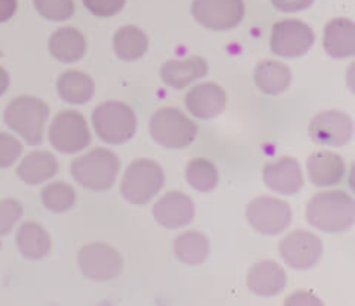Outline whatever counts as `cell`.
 I'll return each mask as SVG.
<instances>
[{
	"instance_id": "4316f807",
	"label": "cell",
	"mask_w": 355,
	"mask_h": 306,
	"mask_svg": "<svg viewBox=\"0 0 355 306\" xmlns=\"http://www.w3.org/2000/svg\"><path fill=\"white\" fill-rule=\"evenodd\" d=\"M173 255L187 267H198L210 255V242L207 235L198 231L184 232L173 239Z\"/></svg>"
},
{
	"instance_id": "2e32d148",
	"label": "cell",
	"mask_w": 355,
	"mask_h": 306,
	"mask_svg": "<svg viewBox=\"0 0 355 306\" xmlns=\"http://www.w3.org/2000/svg\"><path fill=\"white\" fill-rule=\"evenodd\" d=\"M187 111L200 120H211L218 116L227 106V93L214 82L200 83L186 93L184 99Z\"/></svg>"
},
{
	"instance_id": "484cf974",
	"label": "cell",
	"mask_w": 355,
	"mask_h": 306,
	"mask_svg": "<svg viewBox=\"0 0 355 306\" xmlns=\"http://www.w3.org/2000/svg\"><path fill=\"white\" fill-rule=\"evenodd\" d=\"M149 38L135 24H125L113 37V51L121 61H137L148 52Z\"/></svg>"
},
{
	"instance_id": "8fae6325",
	"label": "cell",
	"mask_w": 355,
	"mask_h": 306,
	"mask_svg": "<svg viewBox=\"0 0 355 306\" xmlns=\"http://www.w3.org/2000/svg\"><path fill=\"white\" fill-rule=\"evenodd\" d=\"M291 206L283 199L260 196L250 201L246 208V220L255 232L262 235H277L291 224Z\"/></svg>"
},
{
	"instance_id": "d6986e66",
	"label": "cell",
	"mask_w": 355,
	"mask_h": 306,
	"mask_svg": "<svg viewBox=\"0 0 355 306\" xmlns=\"http://www.w3.org/2000/svg\"><path fill=\"white\" fill-rule=\"evenodd\" d=\"M322 47L333 59H349L355 54V24L349 17H335L324 26Z\"/></svg>"
},
{
	"instance_id": "e0dca14e",
	"label": "cell",
	"mask_w": 355,
	"mask_h": 306,
	"mask_svg": "<svg viewBox=\"0 0 355 306\" xmlns=\"http://www.w3.org/2000/svg\"><path fill=\"white\" fill-rule=\"evenodd\" d=\"M246 286L257 296H277L286 287V272L272 260H263L248 270Z\"/></svg>"
},
{
	"instance_id": "5b68a950",
	"label": "cell",
	"mask_w": 355,
	"mask_h": 306,
	"mask_svg": "<svg viewBox=\"0 0 355 306\" xmlns=\"http://www.w3.org/2000/svg\"><path fill=\"white\" fill-rule=\"evenodd\" d=\"M165 182L163 168L153 159H134L127 166L120 183V192L128 203L148 204L162 190Z\"/></svg>"
},
{
	"instance_id": "603a6c76",
	"label": "cell",
	"mask_w": 355,
	"mask_h": 306,
	"mask_svg": "<svg viewBox=\"0 0 355 306\" xmlns=\"http://www.w3.org/2000/svg\"><path fill=\"white\" fill-rule=\"evenodd\" d=\"M253 82L257 89L266 96H279L290 89L291 71L286 64L279 61H262L255 68Z\"/></svg>"
},
{
	"instance_id": "d4e9b609",
	"label": "cell",
	"mask_w": 355,
	"mask_h": 306,
	"mask_svg": "<svg viewBox=\"0 0 355 306\" xmlns=\"http://www.w3.org/2000/svg\"><path fill=\"white\" fill-rule=\"evenodd\" d=\"M16 244L21 255L28 260H42L51 253V235L42 225L24 222L16 232Z\"/></svg>"
},
{
	"instance_id": "f1b7e54d",
	"label": "cell",
	"mask_w": 355,
	"mask_h": 306,
	"mask_svg": "<svg viewBox=\"0 0 355 306\" xmlns=\"http://www.w3.org/2000/svg\"><path fill=\"white\" fill-rule=\"evenodd\" d=\"M42 204L52 213H66L76 203V192L64 182H52L44 187L40 194Z\"/></svg>"
},
{
	"instance_id": "8d00e7d4",
	"label": "cell",
	"mask_w": 355,
	"mask_h": 306,
	"mask_svg": "<svg viewBox=\"0 0 355 306\" xmlns=\"http://www.w3.org/2000/svg\"><path fill=\"white\" fill-rule=\"evenodd\" d=\"M9 85H10L9 73H7V69H3L2 66H0V97L9 90Z\"/></svg>"
},
{
	"instance_id": "52a82bcc",
	"label": "cell",
	"mask_w": 355,
	"mask_h": 306,
	"mask_svg": "<svg viewBox=\"0 0 355 306\" xmlns=\"http://www.w3.org/2000/svg\"><path fill=\"white\" fill-rule=\"evenodd\" d=\"M49 141L55 151L62 154H76L89 147L90 130L87 120L78 111H61L52 120L49 128Z\"/></svg>"
},
{
	"instance_id": "f546056e",
	"label": "cell",
	"mask_w": 355,
	"mask_h": 306,
	"mask_svg": "<svg viewBox=\"0 0 355 306\" xmlns=\"http://www.w3.org/2000/svg\"><path fill=\"white\" fill-rule=\"evenodd\" d=\"M33 7L42 17L54 23H62L75 14L73 0H33Z\"/></svg>"
},
{
	"instance_id": "44dd1931",
	"label": "cell",
	"mask_w": 355,
	"mask_h": 306,
	"mask_svg": "<svg viewBox=\"0 0 355 306\" xmlns=\"http://www.w3.org/2000/svg\"><path fill=\"white\" fill-rule=\"evenodd\" d=\"M49 52L61 62L80 61L87 52L85 37L73 26L59 28L49 38Z\"/></svg>"
},
{
	"instance_id": "83f0119b",
	"label": "cell",
	"mask_w": 355,
	"mask_h": 306,
	"mask_svg": "<svg viewBox=\"0 0 355 306\" xmlns=\"http://www.w3.org/2000/svg\"><path fill=\"white\" fill-rule=\"evenodd\" d=\"M186 180L198 192H210L218 183V170L210 159L194 158L186 165Z\"/></svg>"
},
{
	"instance_id": "d590c367",
	"label": "cell",
	"mask_w": 355,
	"mask_h": 306,
	"mask_svg": "<svg viewBox=\"0 0 355 306\" xmlns=\"http://www.w3.org/2000/svg\"><path fill=\"white\" fill-rule=\"evenodd\" d=\"M17 0H0V23H6L16 14Z\"/></svg>"
},
{
	"instance_id": "cb8c5ba5",
	"label": "cell",
	"mask_w": 355,
	"mask_h": 306,
	"mask_svg": "<svg viewBox=\"0 0 355 306\" xmlns=\"http://www.w3.org/2000/svg\"><path fill=\"white\" fill-rule=\"evenodd\" d=\"M16 173L24 183L37 186L45 180H51L58 173V159L54 158L52 152L47 151L30 152L21 159Z\"/></svg>"
},
{
	"instance_id": "ba28073f",
	"label": "cell",
	"mask_w": 355,
	"mask_h": 306,
	"mask_svg": "<svg viewBox=\"0 0 355 306\" xmlns=\"http://www.w3.org/2000/svg\"><path fill=\"white\" fill-rule=\"evenodd\" d=\"M245 0H193L191 14L210 31H231L245 19Z\"/></svg>"
},
{
	"instance_id": "30bf717a",
	"label": "cell",
	"mask_w": 355,
	"mask_h": 306,
	"mask_svg": "<svg viewBox=\"0 0 355 306\" xmlns=\"http://www.w3.org/2000/svg\"><path fill=\"white\" fill-rule=\"evenodd\" d=\"M78 269L87 279L106 282L116 279L123 270V258L113 246L106 242H90L76 256Z\"/></svg>"
},
{
	"instance_id": "e575fe53",
	"label": "cell",
	"mask_w": 355,
	"mask_h": 306,
	"mask_svg": "<svg viewBox=\"0 0 355 306\" xmlns=\"http://www.w3.org/2000/svg\"><path fill=\"white\" fill-rule=\"evenodd\" d=\"M288 305H321V301L311 294L309 291H300V293L291 294L290 298L286 300Z\"/></svg>"
},
{
	"instance_id": "5bb4252c",
	"label": "cell",
	"mask_w": 355,
	"mask_h": 306,
	"mask_svg": "<svg viewBox=\"0 0 355 306\" xmlns=\"http://www.w3.org/2000/svg\"><path fill=\"white\" fill-rule=\"evenodd\" d=\"M153 217L162 227L177 231L189 225L194 218V203L182 190H170L153 206Z\"/></svg>"
},
{
	"instance_id": "4fadbf2b",
	"label": "cell",
	"mask_w": 355,
	"mask_h": 306,
	"mask_svg": "<svg viewBox=\"0 0 355 306\" xmlns=\"http://www.w3.org/2000/svg\"><path fill=\"white\" fill-rule=\"evenodd\" d=\"M309 135L319 145L342 147L349 144L354 135L352 118L342 111H321L315 114L309 125Z\"/></svg>"
},
{
	"instance_id": "4dcf8cb0",
	"label": "cell",
	"mask_w": 355,
	"mask_h": 306,
	"mask_svg": "<svg viewBox=\"0 0 355 306\" xmlns=\"http://www.w3.org/2000/svg\"><path fill=\"white\" fill-rule=\"evenodd\" d=\"M23 152V144L14 135L0 132V168H9Z\"/></svg>"
},
{
	"instance_id": "836d02e7",
	"label": "cell",
	"mask_w": 355,
	"mask_h": 306,
	"mask_svg": "<svg viewBox=\"0 0 355 306\" xmlns=\"http://www.w3.org/2000/svg\"><path fill=\"white\" fill-rule=\"evenodd\" d=\"M269 2L279 12H298V10L309 9L314 0H269Z\"/></svg>"
},
{
	"instance_id": "ffe728a7",
	"label": "cell",
	"mask_w": 355,
	"mask_h": 306,
	"mask_svg": "<svg viewBox=\"0 0 355 306\" xmlns=\"http://www.w3.org/2000/svg\"><path fill=\"white\" fill-rule=\"evenodd\" d=\"M208 73V62L200 55L180 59V61H168L159 69L163 83L173 90H182L193 82H198Z\"/></svg>"
},
{
	"instance_id": "6da1fadb",
	"label": "cell",
	"mask_w": 355,
	"mask_h": 306,
	"mask_svg": "<svg viewBox=\"0 0 355 306\" xmlns=\"http://www.w3.org/2000/svg\"><path fill=\"white\" fill-rule=\"evenodd\" d=\"M305 218L318 231L326 234L347 232L355 222V203L343 190H326L311 197L305 208Z\"/></svg>"
},
{
	"instance_id": "1f68e13d",
	"label": "cell",
	"mask_w": 355,
	"mask_h": 306,
	"mask_svg": "<svg viewBox=\"0 0 355 306\" xmlns=\"http://www.w3.org/2000/svg\"><path fill=\"white\" fill-rule=\"evenodd\" d=\"M23 208H21L19 201L16 199H3L0 201V237L7 235L10 228L16 225L19 220Z\"/></svg>"
},
{
	"instance_id": "74e56055",
	"label": "cell",
	"mask_w": 355,
	"mask_h": 306,
	"mask_svg": "<svg viewBox=\"0 0 355 306\" xmlns=\"http://www.w3.org/2000/svg\"><path fill=\"white\" fill-rule=\"evenodd\" d=\"M0 55H2V52H0Z\"/></svg>"
},
{
	"instance_id": "7402d4cb",
	"label": "cell",
	"mask_w": 355,
	"mask_h": 306,
	"mask_svg": "<svg viewBox=\"0 0 355 306\" xmlns=\"http://www.w3.org/2000/svg\"><path fill=\"white\" fill-rule=\"evenodd\" d=\"M55 89H58L59 97L64 102L73 104V106H82L92 99L96 83H94L92 76H89L87 73L68 69V71L59 75Z\"/></svg>"
},
{
	"instance_id": "8992f818",
	"label": "cell",
	"mask_w": 355,
	"mask_h": 306,
	"mask_svg": "<svg viewBox=\"0 0 355 306\" xmlns=\"http://www.w3.org/2000/svg\"><path fill=\"white\" fill-rule=\"evenodd\" d=\"M153 141L165 149H182L193 144L198 127L189 116L177 107H162L156 111L149 123Z\"/></svg>"
},
{
	"instance_id": "ac0fdd59",
	"label": "cell",
	"mask_w": 355,
	"mask_h": 306,
	"mask_svg": "<svg viewBox=\"0 0 355 306\" xmlns=\"http://www.w3.org/2000/svg\"><path fill=\"white\" fill-rule=\"evenodd\" d=\"M307 175L312 186H338L345 177V161L336 152L318 151L309 156Z\"/></svg>"
},
{
	"instance_id": "9c48e42d",
	"label": "cell",
	"mask_w": 355,
	"mask_h": 306,
	"mask_svg": "<svg viewBox=\"0 0 355 306\" xmlns=\"http://www.w3.org/2000/svg\"><path fill=\"white\" fill-rule=\"evenodd\" d=\"M314 30L300 19H281L270 30L269 45L272 54L284 59L302 57L314 45Z\"/></svg>"
},
{
	"instance_id": "9a60e30c",
	"label": "cell",
	"mask_w": 355,
	"mask_h": 306,
	"mask_svg": "<svg viewBox=\"0 0 355 306\" xmlns=\"http://www.w3.org/2000/svg\"><path fill=\"white\" fill-rule=\"evenodd\" d=\"M262 179L270 190L286 196H293L304 187L300 163L290 156L266 163L262 168Z\"/></svg>"
},
{
	"instance_id": "3957f363",
	"label": "cell",
	"mask_w": 355,
	"mask_h": 306,
	"mask_svg": "<svg viewBox=\"0 0 355 306\" xmlns=\"http://www.w3.org/2000/svg\"><path fill=\"white\" fill-rule=\"evenodd\" d=\"M49 118V106L33 96H21L10 100L3 113V121L12 132L30 145L44 141L45 123Z\"/></svg>"
},
{
	"instance_id": "277c9868",
	"label": "cell",
	"mask_w": 355,
	"mask_h": 306,
	"mask_svg": "<svg viewBox=\"0 0 355 306\" xmlns=\"http://www.w3.org/2000/svg\"><path fill=\"white\" fill-rule=\"evenodd\" d=\"M92 125L97 137L106 144H125L137 132V116L125 102L110 100L94 109Z\"/></svg>"
},
{
	"instance_id": "7a4b0ae2",
	"label": "cell",
	"mask_w": 355,
	"mask_h": 306,
	"mask_svg": "<svg viewBox=\"0 0 355 306\" xmlns=\"http://www.w3.org/2000/svg\"><path fill=\"white\" fill-rule=\"evenodd\" d=\"M120 172V159L113 151L96 147L78 156L69 165V173L82 187L103 192L113 187Z\"/></svg>"
},
{
	"instance_id": "7c38bea8",
	"label": "cell",
	"mask_w": 355,
	"mask_h": 306,
	"mask_svg": "<svg viewBox=\"0 0 355 306\" xmlns=\"http://www.w3.org/2000/svg\"><path fill=\"white\" fill-rule=\"evenodd\" d=\"M279 255L290 269H312L318 265L322 256V242L312 232L295 231L281 239Z\"/></svg>"
},
{
	"instance_id": "d6a6232c",
	"label": "cell",
	"mask_w": 355,
	"mask_h": 306,
	"mask_svg": "<svg viewBox=\"0 0 355 306\" xmlns=\"http://www.w3.org/2000/svg\"><path fill=\"white\" fill-rule=\"evenodd\" d=\"M85 9L97 17H113L125 7L127 0H82Z\"/></svg>"
}]
</instances>
